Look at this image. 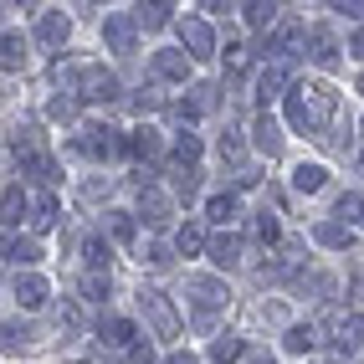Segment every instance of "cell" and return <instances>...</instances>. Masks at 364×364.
<instances>
[{
    "label": "cell",
    "mask_w": 364,
    "mask_h": 364,
    "mask_svg": "<svg viewBox=\"0 0 364 364\" xmlns=\"http://www.w3.org/2000/svg\"><path fill=\"white\" fill-rule=\"evenodd\" d=\"M282 103H287V124H293L298 134L323 139V129L333 124L338 92H333L328 82H298V87H287V92H282Z\"/></svg>",
    "instance_id": "1"
},
{
    "label": "cell",
    "mask_w": 364,
    "mask_h": 364,
    "mask_svg": "<svg viewBox=\"0 0 364 364\" xmlns=\"http://www.w3.org/2000/svg\"><path fill=\"white\" fill-rule=\"evenodd\" d=\"M57 82H67V92L82 103H113L118 98V77L98 62H57Z\"/></svg>",
    "instance_id": "2"
},
{
    "label": "cell",
    "mask_w": 364,
    "mask_h": 364,
    "mask_svg": "<svg viewBox=\"0 0 364 364\" xmlns=\"http://www.w3.org/2000/svg\"><path fill=\"white\" fill-rule=\"evenodd\" d=\"M185 293H190V303H196V323H200V328H210V323H215V313H221L226 298H231L221 277H200V272H190V277H185Z\"/></svg>",
    "instance_id": "3"
},
{
    "label": "cell",
    "mask_w": 364,
    "mask_h": 364,
    "mask_svg": "<svg viewBox=\"0 0 364 364\" xmlns=\"http://www.w3.org/2000/svg\"><path fill=\"white\" fill-rule=\"evenodd\" d=\"M139 308H144V318L154 323L159 338H180V313L169 308V298L159 293V287H139Z\"/></svg>",
    "instance_id": "4"
},
{
    "label": "cell",
    "mask_w": 364,
    "mask_h": 364,
    "mask_svg": "<svg viewBox=\"0 0 364 364\" xmlns=\"http://www.w3.org/2000/svg\"><path fill=\"white\" fill-rule=\"evenodd\" d=\"M318 333L328 338L338 354H354L364 344V318H359V313H333L328 323H318Z\"/></svg>",
    "instance_id": "5"
},
{
    "label": "cell",
    "mask_w": 364,
    "mask_h": 364,
    "mask_svg": "<svg viewBox=\"0 0 364 364\" xmlns=\"http://www.w3.org/2000/svg\"><path fill=\"white\" fill-rule=\"evenodd\" d=\"M180 41H185V57L190 62H210L215 57V31L205 26L200 16H180Z\"/></svg>",
    "instance_id": "6"
},
{
    "label": "cell",
    "mask_w": 364,
    "mask_h": 364,
    "mask_svg": "<svg viewBox=\"0 0 364 364\" xmlns=\"http://www.w3.org/2000/svg\"><path fill=\"white\" fill-rule=\"evenodd\" d=\"M303 46H308V26H298V21H282L277 36L267 41V52H272V67H287L293 57H303Z\"/></svg>",
    "instance_id": "7"
},
{
    "label": "cell",
    "mask_w": 364,
    "mask_h": 364,
    "mask_svg": "<svg viewBox=\"0 0 364 364\" xmlns=\"http://www.w3.org/2000/svg\"><path fill=\"white\" fill-rule=\"evenodd\" d=\"M103 41H108V52H118V57H129L134 46H139V26H134V16H103Z\"/></svg>",
    "instance_id": "8"
},
{
    "label": "cell",
    "mask_w": 364,
    "mask_h": 364,
    "mask_svg": "<svg viewBox=\"0 0 364 364\" xmlns=\"http://www.w3.org/2000/svg\"><path fill=\"white\" fill-rule=\"evenodd\" d=\"M67 36H72V21H67L62 11H41V21H36V41L46 46V52H62Z\"/></svg>",
    "instance_id": "9"
},
{
    "label": "cell",
    "mask_w": 364,
    "mask_h": 364,
    "mask_svg": "<svg viewBox=\"0 0 364 364\" xmlns=\"http://www.w3.org/2000/svg\"><path fill=\"white\" fill-rule=\"evenodd\" d=\"M77 149H82V154H92V159H108V154H118V149H124V139H118V129L92 124V129H82Z\"/></svg>",
    "instance_id": "10"
},
{
    "label": "cell",
    "mask_w": 364,
    "mask_h": 364,
    "mask_svg": "<svg viewBox=\"0 0 364 364\" xmlns=\"http://www.w3.org/2000/svg\"><path fill=\"white\" fill-rule=\"evenodd\" d=\"M303 52L318 67H338V36L328 26H308V46H303Z\"/></svg>",
    "instance_id": "11"
},
{
    "label": "cell",
    "mask_w": 364,
    "mask_h": 364,
    "mask_svg": "<svg viewBox=\"0 0 364 364\" xmlns=\"http://www.w3.org/2000/svg\"><path fill=\"white\" fill-rule=\"evenodd\" d=\"M0 262L31 267V262H41V241L36 236H6V241H0Z\"/></svg>",
    "instance_id": "12"
},
{
    "label": "cell",
    "mask_w": 364,
    "mask_h": 364,
    "mask_svg": "<svg viewBox=\"0 0 364 364\" xmlns=\"http://www.w3.org/2000/svg\"><path fill=\"white\" fill-rule=\"evenodd\" d=\"M169 210H175V200H169L164 196V190H139V215H144V221H149V226H164L169 221Z\"/></svg>",
    "instance_id": "13"
},
{
    "label": "cell",
    "mask_w": 364,
    "mask_h": 364,
    "mask_svg": "<svg viewBox=\"0 0 364 364\" xmlns=\"http://www.w3.org/2000/svg\"><path fill=\"white\" fill-rule=\"evenodd\" d=\"M252 144H257L267 159H277V154H282V129L272 124V113H257V124H252Z\"/></svg>",
    "instance_id": "14"
},
{
    "label": "cell",
    "mask_w": 364,
    "mask_h": 364,
    "mask_svg": "<svg viewBox=\"0 0 364 364\" xmlns=\"http://www.w3.org/2000/svg\"><path fill=\"white\" fill-rule=\"evenodd\" d=\"M287 92V67H272L267 62V72L257 77V103H262V113H267V103H277Z\"/></svg>",
    "instance_id": "15"
},
{
    "label": "cell",
    "mask_w": 364,
    "mask_h": 364,
    "mask_svg": "<svg viewBox=\"0 0 364 364\" xmlns=\"http://www.w3.org/2000/svg\"><path fill=\"white\" fill-rule=\"evenodd\" d=\"M190 62L185 52H154V77H164V82H185L190 77Z\"/></svg>",
    "instance_id": "16"
},
{
    "label": "cell",
    "mask_w": 364,
    "mask_h": 364,
    "mask_svg": "<svg viewBox=\"0 0 364 364\" xmlns=\"http://www.w3.org/2000/svg\"><path fill=\"white\" fill-rule=\"evenodd\" d=\"M205 108H215V87L210 82H196V87H190V98L175 103V118H200Z\"/></svg>",
    "instance_id": "17"
},
{
    "label": "cell",
    "mask_w": 364,
    "mask_h": 364,
    "mask_svg": "<svg viewBox=\"0 0 364 364\" xmlns=\"http://www.w3.org/2000/svg\"><path fill=\"white\" fill-rule=\"evenodd\" d=\"M46 277H36V272H16V298H21V308H41L46 303Z\"/></svg>",
    "instance_id": "18"
},
{
    "label": "cell",
    "mask_w": 364,
    "mask_h": 364,
    "mask_svg": "<svg viewBox=\"0 0 364 364\" xmlns=\"http://www.w3.org/2000/svg\"><path fill=\"white\" fill-rule=\"evenodd\" d=\"M205 252H210V262H215V267H226V272H231V267L241 262V236H236V231H226V236L205 241Z\"/></svg>",
    "instance_id": "19"
},
{
    "label": "cell",
    "mask_w": 364,
    "mask_h": 364,
    "mask_svg": "<svg viewBox=\"0 0 364 364\" xmlns=\"http://www.w3.org/2000/svg\"><path fill=\"white\" fill-rule=\"evenodd\" d=\"M205 215H210L215 226H231L236 215H241V200H236V190H221V196H210V200H205Z\"/></svg>",
    "instance_id": "20"
},
{
    "label": "cell",
    "mask_w": 364,
    "mask_h": 364,
    "mask_svg": "<svg viewBox=\"0 0 364 364\" xmlns=\"http://www.w3.org/2000/svg\"><path fill=\"white\" fill-rule=\"evenodd\" d=\"M26 210H31V196L21 185H11L6 196H0V221H6V226H21V215H26Z\"/></svg>",
    "instance_id": "21"
},
{
    "label": "cell",
    "mask_w": 364,
    "mask_h": 364,
    "mask_svg": "<svg viewBox=\"0 0 364 364\" xmlns=\"http://www.w3.org/2000/svg\"><path fill=\"white\" fill-rule=\"evenodd\" d=\"M31 344H36L31 323H0V354H16V349H31Z\"/></svg>",
    "instance_id": "22"
},
{
    "label": "cell",
    "mask_w": 364,
    "mask_h": 364,
    "mask_svg": "<svg viewBox=\"0 0 364 364\" xmlns=\"http://www.w3.org/2000/svg\"><path fill=\"white\" fill-rule=\"evenodd\" d=\"M98 333H103V344H108V349H129L134 338H139L129 318H103V323H98Z\"/></svg>",
    "instance_id": "23"
},
{
    "label": "cell",
    "mask_w": 364,
    "mask_h": 364,
    "mask_svg": "<svg viewBox=\"0 0 364 364\" xmlns=\"http://www.w3.org/2000/svg\"><path fill=\"white\" fill-rule=\"evenodd\" d=\"M0 67H6V72L26 67V36H21V31H6V36H0Z\"/></svg>",
    "instance_id": "24"
},
{
    "label": "cell",
    "mask_w": 364,
    "mask_h": 364,
    "mask_svg": "<svg viewBox=\"0 0 364 364\" xmlns=\"http://www.w3.org/2000/svg\"><path fill=\"white\" fill-rule=\"evenodd\" d=\"M21 175H31L36 185H57V159L41 149V154H31V159H21Z\"/></svg>",
    "instance_id": "25"
},
{
    "label": "cell",
    "mask_w": 364,
    "mask_h": 364,
    "mask_svg": "<svg viewBox=\"0 0 364 364\" xmlns=\"http://www.w3.org/2000/svg\"><path fill=\"white\" fill-rule=\"evenodd\" d=\"M169 11H175V6H164V0H149V6H139V11H134V26H139V31H159V26H169Z\"/></svg>",
    "instance_id": "26"
},
{
    "label": "cell",
    "mask_w": 364,
    "mask_h": 364,
    "mask_svg": "<svg viewBox=\"0 0 364 364\" xmlns=\"http://www.w3.org/2000/svg\"><path fill=\"white\" fill-rule=\"evenodd\" d=\"M124 149H129L134 159H159V134H154V129H134V134L124 139Z\"/></svg>",
    "instance_id": "27"
},
{
    "label": "cell",
    "mask_w": 364,
    "mask_h": 364,
    "mask_svg": "<svg viewBox=\"0 0 364 364\" xmlns=\"http://www.w3.org/2000/svg\"><path fill=\"white\" fill-rule=\"evenodd\" d=\"M328 185V169L323 164H298L293 169V190H303V196H313V190Z\"/></svg>",
    "instance_id": "28"
},
{
    "label": "cell",
    "mask_w": 364,
    "mask_h": 364,
    "mask_svg": "<svg viewBox=\"0 0 364 364\" xmlns=\"http://www.w3.org/2000/svg\"><path fill=\"white\" fill-rule=\"evenodd\" d=\"M318 323H298V328H287V338H282V344H287V354H308L313 344H318Z\"/></svg>",
    "instance_id": "29"
},
{
    "label": "cell",
    "mask_w": 364,
    "mask_h": 364,
    "mask_svg": "<svg viewBox=\"0 0 364 364\" xmlns=\"http://www.w3.org/2000/svg\"><path fill=\"white\" fill-rule=\"evenodd\" d=\"M241 354H247V344H241L236 333H221V338L210 344V364H236Z\"/></svg>",
    "instance_id": "30"
},
{
    "label": "cell",
    "mask_w": 364,
    "mask_h": 364,
    "mask_svg": "<svg viewBox=\"0 0 364 364\" xmlns=\"http://www.w3.org/2000/svg\"><path fill=\"white\" fill-rule=\"evenodd\" d=\"M298 293H313V298L323 303V298H333V277L313 267V272H303V277H298Z\"/></svg>",
    "instance_id": "31"
},
{
    "label": "cell",
    "mask_w": 364,
    "mask_h": 364,
    "mask_svg": "<svg viewBox=\"0 0 364 364\" xmlns=\"http://www.w3.org/2000/svg\"><path fill=\"white\" fill-rule=\"evenodd\" d=\"M313 241H318V247H349V226H338V221H318V226H313Z\"/></svg>",
    "instance_id": "32"
},
{
    "label": "cell",
    "mask_w": 364,
    "mask_h": 364,
    "mask_svg": "<svg viewBox=\"0 0 364 364\" xmlns=\"http://www.w3.org/2000/svg\"><path fill=\"white\" fill-rule=\"evenodd\" d=\"M11 154H16V159L41 154V134H36V129H16V134H11Z\"/></svg>",
    "instance_id": "33"
},
{
    "label": "cell",
    "mask_w": 364,
    "mask_h": 364,
    "mask_svg": "<svg viewBox=\"0 0 364 364\" xmlns=\"http://www.w3.org/2000/svg\"><path fill=\"white\" fill-rule=\"evenodd\" d=\"M57 215H62V210H57L52 196H36V205H31V226H36V231H52V226H57Z\"/></svg>",
    "instance_id": "34"
},
{
    "label": "cell",
    "mask_w": 364,
    "mask_h": 364,
    "mask_svg": "<svg viewBox=\"0 0 364 364\" xmlns=\"http://www.w3.org/2000/svg\"><path fill=\"white\" fill-rule=\"evenodd\" d=\"M103 226H108V236L129 241V236H134V215H129V210H103Z\"/></svg>",
    "instance_id": "35"
},
{
    "label": "cell",
    "mask_w": 364,
    "mask_h": 364,
    "mask_svg": "<svg viewBox=\"0 0 364 364\" xmlns=\"http://www.w3.org/2000/svg\"><path fill=\"white\" fill-rule=\"evenodd\" d=\"M196 190H200V169L190 164V169H175V196L180 200H196Z\"/></svg>",
    "instance_id": "36"
},
{
    "label": "cell",
    "mask_w": 364,
    "mask_h": 364,
    "mask_svg": "<svg viewBox=\"0 0 364 364\" xmlns=\"http://www.w3.org/2000/svg\"><path fill=\"white\" fill-rule=\"evenodd\" d=\"M82 252H87V262H92V272H108V262H113V247H108L103 236H92Z\"/></svg>",
    "instance_id": "37"
},
{
    "label": "cell",
    "mask_w": 364,
    "mask_h": 364,
    "mask_svg": "<svg viewBox=\"0 0 364 364\" xmlns=\"http://www.w3.org/2000/svg\"><path fill=\"white\" fill-rule=\"evenodd\" d=\"M241 16H247V26H272V21H277V6H262V0H252V6H241Z\"/></svg>",
    "instance_id": "38"
},
{
    "label": "cell",
    "mask_w": 364,
    "mask_h": 364,
    "mask_svg": "<svg viewBox=\"0 0 364 364\" xmlns=\"http://www.w3.org/2000/svg\"><path fill=\"white\" fill-rule=\"evenodd\" d=\"M257 241H267V247H272V241L282 236V226H277V210H257Z\"/></svg>",
    "instance_id": "39"
},
{
    "label": "cell",
    "mask_w": 364,
    "mask_h": 364,
    "mask_svg": "<svg viewBox=\"0 0 364 364\" xmlns=\"http://www.w3.org/2000/svg\"><path fill=\"white\" fill-rule=\"evenodd\" d=\"M175 247H180V252H200V247H205V231H200L196 221H185V226L175 231Z\"/></svg>",
    "instance_id": "40"
},
{
    "label": "cell",
    "mask_w": 364,
    "mask_h": 364,
    "mask_svg": "<svg viewBox=\"0 0 364 364\" xmlns=\"http://www.w3.org/2000/svg\"><path fill=\"white\" fill-rule=\"evenodd\" d=\"M175 159H180V169H190V164L200 159V139H196V134H180V139H175Z\"/></svg>",
    "instance_id": "41"
},
{
    "label": "cell",
    "mask_w": 364,
    "mask_h": 364,
    "mask_svg": "<svg viewBox=\"0 0 364 364\" xmlns=\"http://www.w3.org/2000/svg\"><path fill=\"white\" fill-rule=\"evenodd\" d=\"M82 298H87V303H103V298H108V272H87V277H82Z\"/></svg>",
    "instance_id": "42"
},
{
    "label": "cell",
    "mask_w": 364,
    "mask_h": 364,
    "mask_svg": "<svg viewBox=\"0 0 364 364\" xmlns=\"http://www.w3.org/2000/svg\"><path fill=\"white\" fill-rule=\"evenodd\" d=\"M333 215H338V226H349V221H359V215H364V200H359V196H338Z\"/></svg>",
    "instance_id": "43"
},
{
    "label": "cell",
    "mask_w": 364,
    "mask_h": 364,
    "mask_svg": "<svg viewBox=\"0 0 364 364\" xmlns=\"http://www.w3.org/2000/svg\"><path fill=\"white\" fill-rule=\"evenodd\" d=\"M139 262H144V267H169L175 257H169L164 241H149V247H139Z\"/></svg>",
    "instance_id": "44"
},
{
    "label": "cell",
    "mask_w": 364,
    "mask_h": 364,
    "mask_svg": "<svg viewBox=\"0 0 364 364\" xmlns=\"http://www.w3.org/2000/svg\"><path fill=\"white\" fill-rule=\"evenodd\" d=\"M226 72H247V46H241V41H226Z\"/></svg>",
    "instance_id": "45"
},
{
    "label": "cell",
    "mask_w": 364,
    "mask_h": 364,
    "mask_svg": "<svg viewBox=\"0 0 364 364\" xmlns=\"http://www.w3.org/2000/svg\"><path fill=\"white\" fill-rule=\"evenodd\" d=\"M46 113H52V118H72V113H77V98H52Z\"/></svg>",
    "instance_id": "46"
},
{
    "label": "cell",
    "mask_w": 364,
    "mask_h": 364,
    "mask_svg": "<svg viewBox=\"0 0 364 364\" xmlns=\"http://www.w3.org/2000/svg\"><path fill=\"white\" fill-rule=\"evenodd\" d=\"M129 364H154V349H149V344H139V338H134V344H129Z\"/></svg>",
    "instance_id": "47"
},
{
    "label": "cell",
    "mask_w": 364,
    "mask_h": 364,
    "mask_svg": "<svg viewBox=\"0 0 364 364\" xmlns=\"http://www.w3.org/2000/svg\"><path fill=\"white\" fill-rule=\"evenodd\" d=\"M221 154H241V139H236V129H231V134H221Z\"/></svg>",
    "instance_id": "48"
},
{
    "label": "cell",
    "mask_w": 364,
    "mask_h": 364,
    "mask_svg": "<svg viewBox=\"0 0 364 364\" xmlns=\"http://www.w3.org/2000/svg\"><path fill=\"white\" fill-rule=\"evenodd\" d=\"M134 108H139V113H149V108H159V98H154V92H139Z\"/></svg>",
    "instance_id": "49"
},
{
    "label": "cell",
    "mask_w": 364,
    "mask_h": 364,
    "mask_svg": "<svg viewBox=\"0 0 364 364\" xmlns=\"http://www.w3.org/2000/svg\"><path fill=\"white\" fill-rule=\"evenodd\" d=\"M349 52H354V57H359V62H364V26H359V31H354V36H349Z\"/></svg>",
    "instance_id": "50"
},
{
    "label": "cell",
    "mask_w": 364,
    "mask_h": 364,
    "mask_svg": "<svg viewBox=\"0 0 364 364\" xmlns=\"http://www.w3.org/2000/svg\"><path fill=\"white\" fill-rule=\"evenodd\" d=\"M169 364H196V359H190V354H175V359H169Z\"/></svg>",
    "instance_id": "51"
},
{
    "label": "cell",
    "mask_w": 364,
    "mask_h": 364,
    "mask_svg": "<svg viewBox=\"0 0 364 364\" xmlns=\"http://www.w3.org/2000/svg\"><path fill=\"white\" fill-rule=\"evenodd\" d=\"M359 92H364V72H359Z\"/></svg>",
    "instance_id": "52"
},
{
    "label": "cell",
    "mask_w": 364,
    "mask_h": 364,
    "mask_svg": "<svg viewBox=\"0 0 364 364\" xmlns=\"http://www.w3.org/2000/svg\"><path fill=\"white\" fill-rule=\"evenodd\" d=\"M359 164H364V154H359Z\"/></svg>",
    "instance_id": "53"
},
{
    "label": "cell",
    "mask_w": 364,
    "mask_h": 364,
    "mask_svg": "<svg viewBox=\"0 0 364 364\" xmlns=\"http://www.w3.org/2000/svg\"><path fill=\"white\" fill-rule=\"evenodd\" d=\"M359 221H364V215H359Z\"/></svg>",
    "instance_id": "54"
}]
</instances>
